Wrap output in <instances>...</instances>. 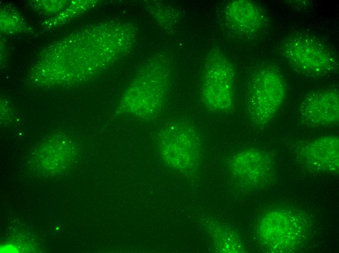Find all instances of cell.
<instances>
[{
    "instance_id": "cell-6",
    "label": "cell",
    "mask_w": 339,
    "mask_h": 253,
    "mask_svg": "<svg viewBox=\"0 0 339 253\" xmlns=\"http://www.w3.org/2000/svg\"><path fill=\"white\" fill-rule=\"evenodd\" d=\"M168 88V77L156 72L134 83L122 103V111L143 119H151L159 113Z\"/></svg>"
},
{
    "instance_id": "cell-2",
    "label": "cell",
    "mask_w": 339,
    "mask_h": 253,
    "mask_svg": "<svg viewBox=\"0 0 339 253\" xmlns=\"http://www.w3.org/2000/svg\"><path fill=\"white\" fill-rule=\"evenodd\" d=\"M280 52L289 67L304 76L321 77L339 68L338 57L333 50L309 35H290L281 43Z\"/></svg>"
},
{
    "instance_id": "cell-4",
    "label": "cell",
    "mask_w": 339,
    "mask_h": 253,
    "mask_svg": "<svg viewBox=\"0 0 339 253\" xmlns=\"http://www.w3.org/2000/svg\"><path fill=\"white\" fill-rule=\"evenodd\" d=\"M235 71L226 55L218 48L211 50L205 60L201 80V99L216 113L230 111L234 103Z\"/></svg>"
},
{
    "instance_id": "cell-7",
    "label": "cell",
    "mask_w": 339,
    "mask_h": 253,
    "mask_svg": "<svg viewBox=\"0 0 339 253\" xmlns=\"http://www.w3.org/2000/svg\"><path fill=\"white\" fill-rule=\"evenodd\" d=\"M228 170L235 180L249 188L264 184L273 174V166L269 156L255 148H248L235 153L229 160Z\"/></svg>"
},
{
    "instance_id": "cell-3",
    "label": "cell",
    "mask_w": 339,
    "mask_h": 253,
    "mask_svg": "<svg viewBox=\"0 0 339 253\" xmlns=\"http://www.w3.org/2000/svg\"><path fill=\"white\" fill-rule=\"evenodd\" d=\"M284 79L274 67L264 66L252 76L248 88L247 110L255 126L267 125L281 108L286 96Z\"/></svg>"
},
{
    "instance_id": "cell-9",
    "label": "cell",
    "mask_w": 339,
    "mask_h": 253,
    "mask_svg": "<svg viewBox=\"0 0 339 253\" xmlns=\"http://www.w3.org/2000/svg\"><path fill=\"white\" fill-rule=\"evenodd\" d=\"M339 139L326 135L309 140L298 150V159L306 168L316 172L334 173L339 170Z\"/></svg>"
},
{
    "instance_id": "cell-10",
    "label": "cell",
    "mask_w": 339,
    "mask_h": 253,
    "mask_svg": "<svg viewBox=\"0 0 339 253\" xmlns=\"http://www.w3.org/2000/svg\"><path fill=\"white\" fill-rule=\"evenodd\" d=\"M227 25L235 33L250 36L259 33L267 24L266 15L256 3L248 0L229 2L225 10Z\"/></svg>"
},
{
    "instance_id": "cell-8",
    "label": "cell",
    "mask_w": 339,
    "mask_h": 253,
    "mask_svg": "<svg viewBox=\"0 0 339 253\" xmlns=\"http://www.w3.org/2000/svg\"><path fill=\"white\" fill-rule=\"evenodd\" d=\"M301 121L312 126L337 125L339 120V94L337 89L314 91L307 94L299 107Z\"/></svg>"
},
{
    "instance_id": "cell-5",
    "label": "cell",
    "mask_w": 339,
    "mask_h": 253,
    "mask_svg": "<svg viewBox=\"0 0 339 253\" xmlns=\"http://www.w3.org/2000/svg\"><path fill=\"white\" fill-rule=\"evenodd\" d=\"M305 230L302 218L285 210L271 211L261 219L258 233L266 246L277 252H286L301 241Z\"/></svg>"
},
{
    "instance_id": "cell-1",
    "label": "cell",
    "mask_w": 339,
    "mask_h": 253,
    "mask_svg": "<svg viewBox=\"0 0 339 253\" xmlns=\"http://www.w3.org/2000/svg\"><path fill=\"white\" fill-rule=\"evenodd\" d=\"M161 157L165 163L188 176H195L203 158L202 137L195 126L185 120L165 125L157 135Z\"/></svg>"
},
{
    "instance_id": "cell-11",
    "label": "cell",
    "mask_w": 339,
    "mask_h": 253,
    "mask_svg": "<svg viewBox=\"0 0 339 253\" xmlns=\"http://www.w3.org/2000/svg\"><path fill=\"white\" fill-rule=\"evenodd\" d=\"M203 225L217 252H245L244 246L239 237L230 228L211 218L204 220Z\"/></svg>"
}]
</instances>
